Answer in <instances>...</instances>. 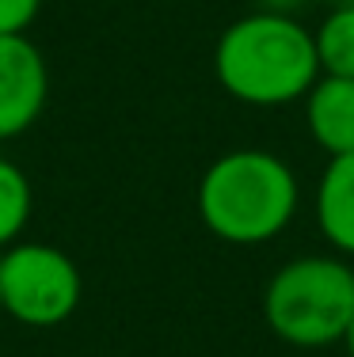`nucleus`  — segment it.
I'll return each mask as SVG.
<instances>
[{
  "instance_id": "obj_11",
  "label": "nucleus",
  "mask_w": 354,
  "mask_h": 357,
  "mask_svg": "<svg viewBox=\"0 0 354 357\" xmlns=\"http://www.w3.org/2000/svg\"><path fill=\"white\" fill-rule=\"evenodd\" d=\"M343 342H347V354L354 357V319H351V327H347V335H343Z\"/></svg>"
},
{
  "instance_id": "obj_1",
  "label": "nucleus",
  "mask_w": 354,
  "mask_h": 357,
  "mask_svg": "<svg viewBox=\"0 0 354 357\" xmlns=\"http://www.w3.org/2000/svg\"><path fill=\"white\" fill-rule=\"evenodd\" d=\"M214 69L233 99L251 107H282L313 91L320 80V54L313 31L290 15L256 12L221 35Z\"/></svg>"
},
{
  "instance_id": "obj_2",
  "label": "nucleus",
  "mask_w": 354,
  "mask_h": 357,
  "mask_svg": "<svg viewBox=\"0 0 354 357\" xmlns=\"http://www.w3.org/2000/svg\"><path fill=\"white\" fill-rule=\"evenodd\" d=\"M297 213V175L286 160L236 149L206 167L198 183V217L225 243H267Z\"/></svg>"
},
{
  "instance_id": "obj_9",
  "label": "nucleus",
  "mask_w": 354,
  "mask_h": 357,
  "mask_svg": "<svg viewBox=\"0 0 354 357\" xmlns=\"http://www.w3.org/2000/svg\"><path fill=\"white\" fill-rule=\"evenodd\" d=\"M31 220V183L12 160H0V251L12 248Z\"/></svg>"
},
{
  "instance_id": "obj_8",
  "label": "nucleus",
  "mask_w": 354,
  "mask_h": 357,
  "mask_svg": "<svg viewBox=\"0 0 354 357\" xmlns=\"http://www.w3.org/2000/svg\"><path fill=\"white\" fill-rule=\"evenodd\" d=\"M313 38L324 76H354V0L335 4V12L320 23Z\"/></svg>"
},
{
  "instance_id": "obj_6",
  "label": "nucleus",
  "mask_w": 354,
  "mask_h": 357,
  "mask_svg": "<svg viewBox=\"0 0 354 357\" xmlns=\"http://www.w3.org/2000/svg\"><path fill=\"white\" fill-rule=\"evenodd\" d=\"M305 118L327 156L354 152V76H320L305 96Z\"/></svg>"
},
{
  "instance_id": "obj_12",
  "label": "nucleus",
  "mask_w": 354,
  "mask_h": 357,
  "mask_svg": "<svg viewBox=\"0 0 354 357\" xmlns=\"http://www.w3.org/2000/svg\"><path fill=\"white\" fill-rule=\"evenodd\" d=\"M324 4H351V0H324Z\"/></svg>"
},
{
  "instance_id": "obj_4",
  "label": "nucleus",
  "mask_w": 354,
  "mask_h": 357,
  "mask_svg": "<svg viewBox=\"0 0 354 357\" xmlns=\"http://www.w3.org/2000/svg\"><path fill=\"white\" fill-rule=\"evenodd\" d=\"M80 270L61 248L12 243L0 251V308L27 327H57L80 304Z\"/></svg>"
},
{
  "instance_id": "obj_5",
  "label": "nucleus",
  "mask_w": 354,
  "mask_h": 357,
  "mask_svg": "<svg viewBox=\"0 0 354 357\" xmlns=\"http://www.w3.org/2000/svg\"><path fill=\"white\" fill-rule=\"evenodd\" d=\"M50 73L27 35H0V141L20 137L38 122Z\"/></svg>"
},
{
  "instance_id": "obj_3",
  "label": "nucleus",
  "mask_w": 354,
  "mask_h": 357,
  "mask_svg": "<svg viewBox=\"0 0 354 357\" xmlns=\"http://www.w3.org/2000/svg\"><path fill=\"white\" fill-rule=\"evenodd\" d=\"M263 316L290 346L343 342L354 319V270L320 255L286 262L267 285Z\"/></svg>"
},
{
  "instance_id": "obj_7",
  "label": "nucleus",
  "mask_w": 354,
  "mask_h": 357,
  "mask_svg": "<svg viewBox=\"0 0 354 357\" xmlns=\"http://www.w3.org/2000/svg\"><path fill=\"white\" fill-rule=\"evenodd\" d=\"M316 220L332 248L354 255V152L332 156L316 194Z\"/></svg>"
},
{
  "instance_id": "obj_10",
  "label": "nucleus",
  "mask_w": 354,
  "mask_h": 357,
  "mask_svg": "<svg viewBox=\"0 0 354 357\" xmlns=\"http://www.w3.org/2000/svg\"><path fill=\"white\" fill-rule=\"evenodd\" d=\"M42 0H0V35H27Z\"/></svg>"
}]
</instances>
